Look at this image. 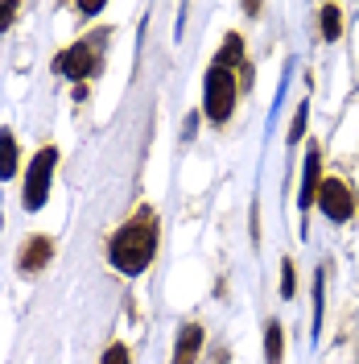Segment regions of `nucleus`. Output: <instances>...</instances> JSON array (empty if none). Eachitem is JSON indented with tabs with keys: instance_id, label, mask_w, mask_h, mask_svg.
I'll return each mask as SVG.
<instances>
[{
	"instance_id": "obj_11",
	"label": "nucleus",
	"mask_w": 359,
	"mask_h": 364,
	"mask_svg": "<svg viewBox=\"0 0 359 364\" xmlns=\"http://www.w3.org/2000/svg\"><path fill=\"white\" fill-rule=\"evenodd\" d=\"M265 356H269V364H281V323H269V331H265Z\"/></svg>"
},
{
	"instance_id": "obj_7",
	"label": "nucleus",
	"mask_w": 359,
	"mask_h": 364,
	"mask_svg": "<svg viewBox=\"0 0 359 364\" xmlns=\"http://www.w3.org/2000/svg\"><path fill=\"white\" fill-rule=\"evenodd\" d=\"M50 252H54V245L45 240V236H33V240H25V249H21V269L25 273H38L50 261Z\"/></svg>"
},
{
	"instance_id": "obj_2",
	"label": "nucleus",
	"mask_w": 359,
	"mask_h": 364,
	"mask_svg": "<svg viewBox=\"0 0 359 364\" xmlns=\"http://www.w3.org/2000/svg\"><path fill=\"white\" fill-rule=\"evenodd\" d=\"M54 161H58V154L45 145L38 158L29 161V178H25V195H21V203L25 211H38V207L45 203V195H50V174H54Z\"/></svg>"
},
{
	"instance_id": "obj_16",
	"label": "nucleus",
	"mask_w": 359,
	"mask_h": 364,
	"mask_svg": "<svg viewBox=\"0 0 359 364\" xmlns=\"http://www.w3.org/2000/svg\"><path fill=\"white\" fill-rule=\"evenodd\" d=\"M13 17H17V4H0V29H9Z\"/></svg>"
},
{
	"instance_id": "obj_14",
	"label": "nucleus",
	"mask_w": 359,
	"mask_h": 364,
	"mask_svg": "<svg viewBox=\"0 0 359 364\" xmlns=\"http://www.w3.org/2000/svg\"><path fill=\"white\" fill-rule=\"evenodd\" d=\"M104 364H128V348H124V343H112L108 356H104Z\"/></svg>"
},
{
	"instance_id": "obj_9",
	"label": "nucleus",
	"mask_w": 359,
	"mask_h": 364,
	"mask_svg": "<svg viewBox=\"0 0 359 364\" xmlns=\"http://www.w3.org/2000/svg\"><path fill=\"white\" fill-rule=\"evenodd\" d=\"M13 170H17V141L4 129L0 133V178H13Z\"/></svg>"
},
{
	"instance_id": "obj_8",
	"label": "nucleus",
	"mask_w": 359,
	"mask_h": 364,
	"mask_svg": "<svg viewBox=\"0 0 359 364\" xmlns=\"http://www.w3.org/2000/svg\"><path fill=\"white\" fill-rule=\"evenodd\" d=\"M318 170H322V166H318V149H310V154H306V174H302V195H297L302 207H310L318 199V186H322Z\"/></svg>"
},
{
	"instance_id": "obj_6",
	"label": "nucleus",
	"mask_w": 359,
	"mask_h": 364,
	"mask_svg": "<svg viewBox=\"0 0 359 364\" xmlns=\"http://www.w3.org/2000/svg\"><path fill=\"white\" fill-rule=\"evenodd\" d=\"M199 348H202V327L199 323H186L178 336V348H174V364H194Z\"/></svg>"
},
{
	"instance_id": "obj_13",
	"label": "nucleus",
	"mask_w": 359,
	"mask_h": 364,
	"mask_svg": "<svg viewBox=\"0 0 359 364\" xmlns=\"http://www.w3.org/2000/svg\"><path fill=\"white\" fill-rule=\"evenodd\" d=\"M293 286H297V277H293V261H285V269H281V298H293Z\"/></svg>"
},
{
	"instance_id": "obj_10",
	"label": "nucleus",
	"mask_w": 359,
	"mask_h": 364,
	"mask_svg": "<svg viewBox=\"0 0 359 364\" xmlns=\"http://www.w3.org/2000/svg\"><path fill=\"white\" fill-rule=\"evenodd\" d=\"M240 58H244V42H240V38L231 33V38L223 42V50H219V63H215V67L231 70V67H240Z\"/></svg>"
},
{
	"instance_id": "obj_3",
	"label": "nucleus",
	"mask_w": 359,
	"mask_h": 364,
	"mask_svg": "<svg viewBox=\"0 0 359 364\" xmlns=\"http://www.w3.org/2000/svg\"><path fill=\"white\" fill-rule=\"evenodd\" d=\"M231 112H236V79H231V70L211 67V75H206V116L227 120Z\"/></svg>"
},
{
	"instance_id": "obj_12",
	"label": "nucleus",
	"mask_w": 359,
	"mask_h": 364,
	"mask_svg": "<svg viewBox=\"0 0 359 364\" xmlns=\"http://www.w3.org/2000/svg\"><path fill=\"white\" fill-rule=\"evenodd\" d=\"M338 33H343V29H338V9L331 4V9H322V38H326V42H335Z\"/></svg>"
},
{
	"instance_id": "obj_5",
	"label": "nucleus",
	"mask_w": 359,
	"mask_h": 364,
	"mask_svg": "<svg viewBox=\"0 0 359 364\" xmlns=\"http://www.w3.org/2000/svg\"><path fill=\"white\" fill-rule=\"evenodd\" d=\"M54 70L58 75H67V79H87L91 70H95V54H91V46H70V50H62L58 58H54Z\"/></svg>"
},
{
	"instance_id": "obj_15",
	"label": "nucleus",
	"mask_w": 359,
	"mask_h": 364,
	"mask_svg": "<svg viewBox=\"0 0 359 364\" xmlns=\"http://www.w3.org/2000/svg\"><path fill=\"white\" fill-rule=\"evenodd\" d=\"M306 133V104L297 108V116H293V129H289V141H297V136Z\"/></svg>"
},
{
	"instance_id": "obj_4",
	"label": "nucleus",
	"mask_w": 359,
	"mask_h": 364,
	"mask_svg": "<svg viewBox=\"0 0 359 364\" xmlns=\"http://www.w3.org/2000/svg\"><path fill=\"white\" fill-rule=\"evenodd\" d=\"M318 207H322L331 220H351V215H355V199H351L347 182H338V178H326L318 186Z\"/></svg>"
},
{
	"instance_id": "obj_1",
	"label": "nucleus",
	"mask_w": 359,
	"mask_h": 364,
	"mask_svg": "<svg viewBox=\"0 0 359 364\" xmlns=\"http://www.w3.org/2000/svg\"><path fill=\"white\" fill-rule=\"evenodd\" d=\"M153 249H158V224L149 211H140L112 236V261L120 273H140L153 261Z\"/></svg>"
}]
</instances>
